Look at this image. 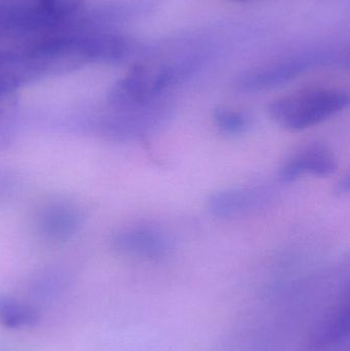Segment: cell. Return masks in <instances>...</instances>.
Listing matches in <instances>:
<instances>
[{
  "label": "cell",
  "mask_w": 350,
  "mask_h": 351,
  "mask_svg": "<svg viewBox=\"0 0 350 351\" xmlns=\"http://www.w3.org/2000/svg\"><path fill=\"white\" fill-rule=\"evenodd\" d=\"M338 160L326 144L314 142L302 146L284 160L279 169V179L291 183L304 176L330 177L336 173Z\"/></svg>",
  "instance_id": "5"
},
{
  "label": "cell",
  "mask_w": 350,
  "mask_h": 351,
  "mask_svg": "<svg viewBox=\"0 0 350 351\" xmlns=\"http://www.w3.org/2000/svg\"><path fill=\"white\" fill-rule=\"evenodd\" d=\"M273 190L265 186L225 188L209 196L207 208L215 218H238L264 210L273 202Z\"/></svg>",
  "instance_id": "4"
},
{
  "label": "cell",
  "mask_w": 350,
  "mask_h": 351,
  "mask_svg": "<svg viewBox=\"0 0 350 351\" xmlns=\"http://www.w3.org/2000/svg\"><path fill=\"white\" fill-rule=\"evenodd\" d=\"M349 176H345V178L340 180V181L337 183L336 188H335V192L337 194H340V195H343V194H347V192L349 191Z\"/></svg>",
  "instance_id": "12"
},
{
  "label": "cell",
  "mask_w": 350,
  "mask_h": 351,
  "mask_svg": "<svg viewBox=\"0 0 350 351\" xmlns=\"http://www.w3.org/2000/svg\"><path fill=\"white\" fill-rule=\"evenodd\" d=\"M40 315L34 307L10 297H0V326L18 330L33 328L38 324Z\"/></svg>",
  "instance_id": "8"
},
{
  "label": "cell",
  "mask_w": 350,
  "mask_h": 351,
  "mask_svg": "<svg viewBox=\"0 0 350 351\" xmlns=\"http://www.w3.org/2000/svg\"><path fill=\"white\" fill-rule=\"evenodd\" d=\"M118 251L146 261H160L173 249L172 239L164 229L154 225H134L123 229L114 239Z\"/></svg>",
  "instance_id": "6"
},
{
  "label": "cell",
  "mask_w": 350,
  "mask_h": 351,
  "mask_svg": "<svg viewBox=\"0 0 350 351\" xmlns=\"http://www.w3.org/2000/svg\"><path fill=\"white\" fill-rule=\"evenodd\" d=\"M350 329L349 290L339 304L318 324L308 339V348L323 351L333 348L349 337Z\"/></svg>",
  "instance_id": "7"
},
{
  "label": "cell",
  "mask_w": 350,
  "mask_h": 351,
  "mask_svg": "<svg viewBox=\"0 0 350 351\" xmlns=\"http://www.w3.org/2000/svg\"><path fill=\"white\" fill-rule=\"evenodd\" d=\"M349 105L347 93L337 88H310L291 93L271 103V119L288 131H302L320 125Z\"/></svg>",
  "instance_id": "1"
},
{
  "label": "cell",
  "mask_w": 350,
  "mask_h": 351,
  "mask_svg": "<svg viewBox=\"0 0 350 351\" xmlns=\"http://www.w3.org/2000/svg\"><path fill=\"white\" fill-rule=\"evenodd\" d=\"M213 121L215 127L225 135H242L251 127V117L248 112L228 107L216 108Z\"/></svg>",
  "instance_id": "10"
},
{
  "label": "cell",
  "mask_w": 350,
  "mask_h": 351,
  "mask_svg": "<svg viewBox=\"0 0 350 351\" xmlns=\"http://www.w3.org/2000/svg\"><path fill=\"white\" fill-rule=\"evenodd\" d=\"M334 57L326 51H310L277 60L252 68L238 76L236 86L244 93L273 90L288 84L314 68L332 63Z\"/></svg>",
  "instance_id": "3"
},
{
  "label": "cell",
  "mask_w": 350,
  "mask_h": 351,
  "mask_svg": "<svg viewBox=\"0 0 350 351\" xmlns=\"http://www.w3.org/2000/svg\"><path fill=\"white\" fill-rule=\"evenodd\" d=\"M77 214L67 206L51 208L41 218V227L47 234L55 239L68 237L78 226Z\"/></svg>",
  "instance_id": "9"
},
{
  "label": "cell",
  "mask_w": 350,
  "mask_h": 351,
  "mask_svg": "<svg viewBox=\"0 0 350 351\" xmlns=\"http://www.w3.org/2000/svg\"><path fill=\"white\" fill-rule=\"evenodd\" d=\"M181 66L140 65L115 84L109 102L115 110L145 108L160 101L164 93L183 78Z\"/></svg>",
  "instance_id": "2"
},
{
  "label": "cell",
  "mask_w": 350,
  "mask_h": 351,
  "mask_svg": "<svg viewBox=\"0 0 350 351\" xmlns=\"http://www.w3.org/2000/svg\"><path fill=\"white\" fill-rule=\"evenodd\" d=\"M84 0H38L43 14L53 19L64 18L74 14Z\"/></svg>",
  "instance_id": "11"
}]
</instances>
